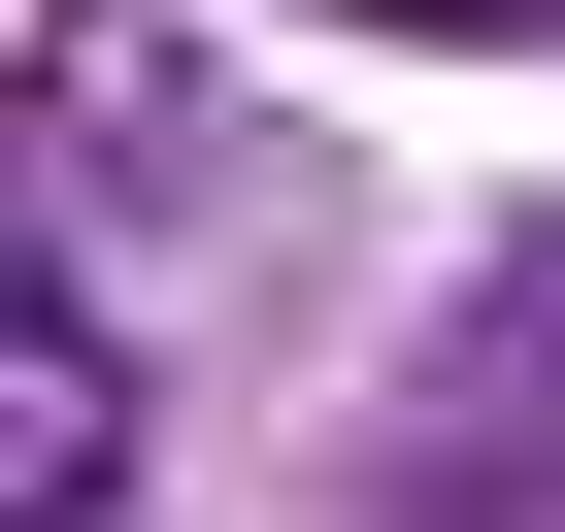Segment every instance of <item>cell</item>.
Wrapping results in <instances>:
<instances>
[{
    "instance_id": "1",
    "label": "cell",
    "mask_w": 565,
    "mask_h": 532,
    "mask_svg": "<svg viewBox=\"0 0 565 532\" xmlns=\"http://www.w3.org/2000/svg\"><path fill=\"white\" fill-rule=\"evenodd\" d=\"M433 499L466 532H565V233L466 300V366H433Z\"/></svg>"
},
{
    "instance_id": "2",
    "label": "cell",
    "mask_w": 565,
    "mask_h": 532,
    "mask_svg": "<svg viewBox=\"0 0 565 532\" xmlns=\"http://www.w3.org/2000/svg\"><path fill=\"white\" fill-rule=\"evenodd\" d=\"M134 499V366H100V300L34 266V300H0V532H100Z\"/></svg>"
},
{
    "instance_id": "3",
    "label": "cell",
    "mask_w": 565,
    "mask_h": 532,
    "mask_svg": "<svg viewBox=\"0 0 565 532\" xmlns=\"http://www.w3.org/2000/svg\"><path fill=\"white\" fill-rule=\"evenodd\" d=\"M333 34H565V0H333Z\"/></svg>"
}]
</instances>
